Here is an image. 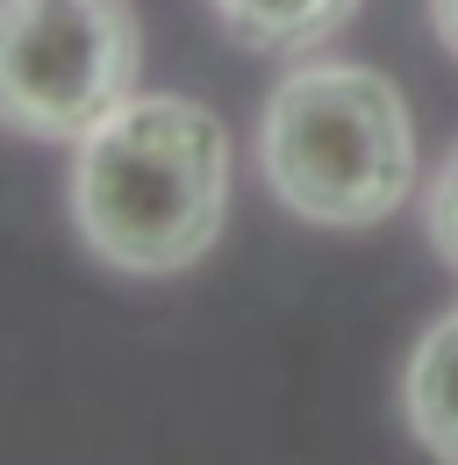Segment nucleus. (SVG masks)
<instances>
[{
    "mask_svg": "<svg viewBox=\"0 0 458 465\" xmlns=\"http://www.w3.org/2000/svg\"><path fill=\"white\" fill-rule=\"evenodd\" d=\"M430 15H437V36L458 51V0H430Z\"/></svg>",
    "mask_w": 458,
    "mask_h": 465,
    "instance_id": "nucleus-7",
    "label": "nucleus"
},
{
    "mask_svg": "<svg viewBox=\"0 0 458 465\" xmlns=\"http://www.w3.org/2000/svg\"><path fill=\"white\" fill-rule=\"evenodd\" d=\"M265 179L315 230H373L415 193V122L380 64L315 58L265 94Z\"/></svg>",
    "mask_w": 458,
    "mask_h": 465,
    "instance_id": "nucleus-2",
    "label": "nucleus"
},
{
    "mask_svg": "<svg viewBox=\"0 0 458 465\" xmlns=\"http://www.w3.org/2000/svg\"><path fill=\"white\" fill-rule=\"evenodd\" d=\"M229 215V129L208 101L129 94L79 136L72 223L114 272L158 280L215 251Z\"/></svg>",
    "mask_w": 458,
    "mask_h": 465,
    "instance_id": "nucleus-1",
    "label": "nucleus"
},
{
    "mask_svg": "<svg viewBox=\"0 0 458 465\" xmlns=\"http://www.w3.org/2000/svg\"><path fill=\"white\" fill-rule=\"evenodd\" d=\"M136 94V15L122 0H0V122L79 143Z\"/></svg>",
    "mask_w": 458,
    "mask_h": 465,
    "instance_id": "nucleus-3",
    "label": "nucleus"
},
{
    "mask_svg": "<svg viewBox=\"0 0 458 465\" xmlns=\"http://www.w3.org/2000/svg\"><path fill=\"white\" fill-rule=\"evenodd\" d=\"M430 243H437V258L458 272V151L437 165V179H430Z\"/></svg>",
    "mask_w": 458,
    "mask_h": 465,
    "instance_id": "nucleus-6",
    "label": "nucleus"
},
{
    "mask_svg": "<svg viewBox=\"0 0 458 465\" xmlns=\"http://www.w3.org/2000/svg\"><path fill=\"white\" fill-rule=\"evenodd\" d=\"M208 7L236 44L273 51V58H301V51L330 44L358 15V0H208Z\"/></svg>",
    "mask_w": 458,
    "mask_h": 465,
    "instance_id": "nucleus-5",
    "label": "nucleus"
},
{
    "mask_svg": "<svg viewBox=\"0 0 458 465\" xmlns=\"http://www.w3.org/2000/svg\"><path fill=\"white\" fill-rule=\"evenodd\" d=\"M401 415L437 465H458V308L423 330V344L401 372Z\"/></svg>",
    "mask_w": 458,
    "mask_h": 465,
    "instance_id": "nucleus-4",
    "label": "nucleus"
}]
</instances>
